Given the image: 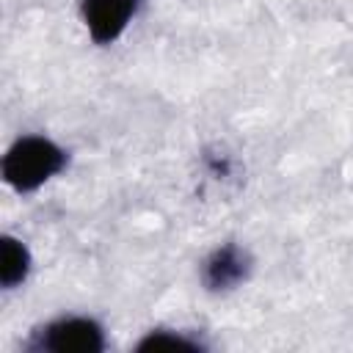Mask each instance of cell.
<instances>
[{
  "mask_svg": "<svg viewBox=\"0 0 353 353\" xmlns=\"http://www.w3.org/2000/svg\"><path fill=\"white\" fill-rule=\"evenodd\" d=\"M66 160H69V154L58 143H52L50 138L25 135V138L11 143L0 168H3V179L14 190L30 193V190L41 188L50 176L63 171Z\"/></svg>",
  "mask_w": 353,
  "mask_h": 353,
  "instance_id": "1",
  "label": "cell"
},
{
  "mask_svg": "<svg viewBox=\"0 0 353 353\" xmlns=\"http://www.w3.org/2000/svg\"><path fill=\"white\" fill-rule=\"evenodd\" d=\"M28 347L50 353H99L105 350V331L91 317H61L39 328Z\"/></svg>",
  "mask_w": 353,
  "mask_h": 353,
  "instance_id": "2",
  "label": "cell"
},
{
  "mask_svg": "<svg viewBox=\"0 0 353 353\" xmlns=\"http://www.w3.org/2000/svg\"><path fill=\"white\" fill-rule=\"evenodd\" d=\"M138 6L141 0H80V17L97 44H110L124 33Z\"/></svg>",
  "mask_w": 353,
  "mask_h": 353,
  "instance_id": "3",
  "label": "cell"
},
{
  "mask_svg": "<svg viewBox=\"0 0 353 353\" xmlns=\"http://www.w3.org/2000/svg\"><path fill=\"white\" fill-rule=\"evenodd\" d=\"M251 270V256L234 245V243H223L218 245L201 265V281L207 290L212 292H223V290H232L237 287L240 281H245Z\"/></svg>",
  "mask_w": 353,
  "mask_h": 353,
  "instance_id": "4",
  "label": "cell"
},
{
  "mask_svg": "<svg viewBox=\"0 0 353 353\" xmlns=\"http://www.w3.org/2000/svg\"><path fill=\"white\" fill-rule=\"evenodd\" d=\"M30 270V254L25 248L22 240L11 237V234H3L0 240V281L6 290H14L25 281Z\"/></svg>",
  "mask_w": 353,
  "mask_h": 353,
  "instance_id": "5",
  "label": "cell"
},
{
  "mask_svg": "<svg viewBox=\"0 0 353 353\" xmlns=\"http://www.w3.org/2000/svg\"><path fill=\"white\" fill-rule=\"evenodd\" d=\"M138 350H188V353H196V350H204V345L193 336H188L185 331L174 334V331H149L141 342H138Z\"/></svg>",
  "mask_w": 353,
  "mask_h": 353,
  "instance_id": "6",
  "label": "cell"
}]
</instances>
